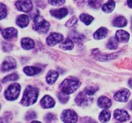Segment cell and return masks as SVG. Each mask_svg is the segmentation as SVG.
Here are the masks:
<instances>
[{
	"mask_svg": "<svg viewBox=\"0 0 132 123\" xmlns=\"http://www.w3.org/2000/svg\"><path fill=\"white\" fill-rule=\"evenodd\" d=\"M38 90L35 87L29 86L26 88L23 93V97L22 99L21 104L24 107H29L34 104L38 99Z\"/></svg>",
	"mask_w": 132,
	"mask_h": 123,
	"instance_id": "6da1fadb",
	"label": "cell"
},
{
	"mask_svg": "<svg viewBox=\"0 0 132 123\" xmlns=\"http://www.w3.org/2000/svg\"><path fill=\"white\" fill-rule=\"evenodd\" d=\"M81 83L78 80L66 79L60 84V88L62 92L66 95H70L76 92L80 86Z\"/></svg>",
	"mask_w": 132,
	"mask_h": 123,
	"instance_id": "7a4b0ae2",
	"label": "cell"
},
{
	"mask_svg": "<svg viewBox=\"0 0 132 123\" xmlns=\"http://www.w3.org/2000/svg\"><path fill=\"white\" fill-rule=\"evenodd\" d=\"M50 28V24L41 15H36L33 20V29L40 33H47Z\"/></svg>",
	"mask_w": 132,
	"mask_h": 123,
	"instance_id": "3957f363",
	"label": "cell"
},
{
	"mask_svg": "<svg viewBox=\"0 0 132 123\" xmlns=\"http://www.w3.org/2000/svg\"><path fill=\"white\" fill-rule=\"evenodd\" d=\"M20 92V86L18 83H12L6 90L4 95L9 101H13L18 97Z\"/></svg>",
	"mask_w": 132,
	"mask_h": 123,
	"instance_id": "277c9868",
	"label": "cell"
},
{
	"mask_svg": "<svg viewBox=\"0 0 132 123\" xmlns=\"http://www.w3.org/2000/svg\"><path fill=\"white\" fill-rule=\"evenodd\" d=\"M61 119L64 123H75L78 120V116L74 111L68 109L63 111Z\"/></svg>",
	"mask_w": 132,
	"mask_h": 123,
	"instance_id": "5b68a950",
	"label": "cell"
},
{
	"mask_svg": "<svg viewBox=\"0 0 132 123\" xmlns=\"http://www.w3.org/2000/svg\"><path fill=\"white\" fill-rule=\"evenodd\" d=\"M92 100V97L90 95H87L83 90L78 95L75 101L78 105L82 107V106H86L87 104H89Z\"/></svg>",
	"mask_w": 132,
	"mask_h": 123,
	"instance_id": "8992f818",
	"label": "cell"
},
{
	"mask_svg": "<svg viewBox=\"0 0 132 123\" xmlns=\"http://www.w3.org/2000/svg\"><path fill=\"white\" fill-rule=\"evenodd\" d=\"M15 6L20 11L28 13L31 11L33 5L30 1H18L15 3Z\"/></svg>",
	"mask_w": 132,
	"mask_h": 123,
	"instance_id": "52a82bcc",
	"label": "cell"
},
{
	"mask_svg": "<svg viewBox=\"0 0 132 123\" xmlns=\"http://www.w3.org/2000/svg\"><path fill=\"white\" fill-rule=\"evenodd\" d=\"M63 38H64V37H63L62 34H60V33H53L46 38V43L49 46L53 47L56 44H57L61 41H62Z\"/></svg>",
	"mask_w": 132,
	"mask_h": 123,
	"instance_id": "ba28073f",
	"label": "cell"
},
{
	"mask_svg": "<svg viewBox=\"0 0 132 123\" xmlns=\"http://www.w3.org/2000/svg\"><path fill=\"white\" fill-rule=\"evenodd\" d=\"M130 96V92L128 89H122V90L116 92L114 95V99L120 102H127Z\"/></svg>",
	"mask_w": 132,
	"mask_h": 123,
	"instance_id": "9c48e42d",
	"label": "cell"
},
{
	"mask_svg": "<svg viewBox=\"0 0 132 123\" xmlns=\"http://www.w3.org/2000/svg\"><path fill=\"white\" fill-rule=\"evenodd\" d=\"M114 117L119 122H125L129 120L130 116L128 112L123 109H116L114 111Z\"/></svg>",
	"mask_w": 132,
	"mask_h": 123,
	"instance_id": "30bf717a",
	"label": "cell"
},
{
	"mask_svg": "<svg viewBox=\"0 0 132 123\" xmlns=\"http://www.w3.org/2000/svg\"><path fill=\"white\" fill-rule=\"evenodd\" d=\"M16 68V62L13 58L8 57L2 64V71L6 72Z\"/></svg>",
	"mask_w": 132,
	"mask_h": 123,
	"instance_id": "8fae6325",
	"label": "cell"
},
{
	"mask_svg": "<svg viewBox=\"0 0 132 123\" xmlns=\"http://www.w3.org/2000/svg\"><path fill=\"white\" fill-rule=\"evenodd\" d=\"M2 36L6 40H11L17 37L18 30L13 27L5 29L4 30L2 31Z\"/></svg>",
	"mask_w": 132,
	"mask_h": 123,
	"instance_id": "7c38bea8",
	"label": "cell"
},
{
	"mask_svg": "<svg viewBox=\"0 0 132 123\" xmlns=\"http://www.w3.org/2000/svg\"><path fill=\"white\" fill-rule=\"evenodd\" d=\"M41 107L44 108V109H50V108H53L55 102L54 101V99L51 97H50L49 95H46L41 99Z\"/></svg>",
	"mask_w": 132,
	"mask_h": 123,
	"instance_id": "4fadbf2b",
	"label": "cell"
},
{
	"mask_svg": "<svg viewBox=\"0 0 132 123\" xmlns=\"http://www.w3.org/2000/svg\"><path fill=\"white\" fill-rule=\"evenodd\" d=\"M130 38L129 33L124 30H118L115 33V38L118 41L121 43H127Z\"/></svg>",
	"mask_w": 132,
	"mask_h": 123,
	"instance_id": "5bb4252c",
	"label": "cell"
},
{
	"mask_svg": "<svg viewBox=\"0 0 132 123\" xmlns=\"http://www.w3.org/2000/svg\"><path fill=\"white\" fill-rule=\"evenodd\" d=\"M51 14L57 19H62L68 15V10L66 8H62L60 9L51 10Z\"/></svg>",
	"mask_w": 132,
	"mask_h": 123,
	"instance_id": "9a60e30c",
	"label": "cell"
},
{
	"mask_svg": "<svg viewBox=\"0 0 132 123\" xmlns=\"http://www.w3.org/2000/svg\"><path fill=\"white\" fill-rule=\"evenodd\" d=\"M29 22V17L26 15H20L18 17L16 20V24L18 26H19L21 28H24L28 26Z\"/></svg>",
	"mask_w": 132,
	"mask_h": 123,
	"instance_id": "2e32d148",
	"label": "cell"
},
{
	"mask_svg": "<svg viewBox=\"0 0 132 123\" xmlns=\"http://www.w3.org/2000/svg\"><path fill=\"white\" fill-rule=\"evenodd\" d=\"M98 107L102 109H106V108H109L111 107L112 105V102L111 100L108 97H105V96H102L100 97L98 99Z\"/></svg>",
	"mask_w": 132,
	"mask_h": 123,
	"instance_id": "e0dca14e",
	"label": "cell"
},
{
	"mask_svg": "<svg viewBox=\"0 0 132 123\" xmlns=\"http://www.w3.org/2000/svg\"><path fill=\"white\" fill-rule=\"evenodd\" d=\"M58 77H59V74H58L57 72L55 71V70H50L46 76V82L48 84L51 85L57 81Z\"/></svg>",
	"mask_w": 132,
	"mask_h": 123,
	"instance_id": "ac0fdd59",
	"label": "cell"
},
{
	"mask_svg": "<svg viewBox=\"0 0 132 123\" xmlns=\"http://www.w3.org/2000/svg\"><path fill=\"white\" fill-rule=\"evenodd\" d=\"M22 47L24 48V50H29L34 49L35 47L34 40L29 38H23L21 41Z\"/></svg>",
	"mask_w": 132,
	"mask_h": 123,
	"instance_id": "d6986e66",
	"label": "cell"
},
{
	"mask_svg": "<svg viewBox=\"0 0 132 123\" xmlns=\"http://www.w3.org/2000/svg\"><path fill=\"white\" fill-rule=\"evenodd\" d=\"M41 69L34 66H27L23 69V72L27 76H34L40 73Z\"/></svg>",
	"mask_w": 132,
	"mask_h": 123,
	"instance_id": "ffe728a7",
	"label": "cell"
},
{
	"mask_svg": "<svg viewBox=\"0 0 132 123\" xmlns=\"http://www.w3.org/2000/svg\"><path fill=\"white\" fill-rule=\"evenodd\" d=\"M108 33V29L104 27H101L94 33V38L96 40H101L106 38Z\"/></svg>",
	"mask_w": 132,
	"mask_h": 123,
	"instance_id": "44dd1931",
	"label": "cell"
},
{
	"mask_svg": "<svg viewBox=\"0 0 132 123\" xmlns=\"http://www.w3.org/2000/svg\"><path fill=\"white\" fill-rule=\"evenodd\" d=\"M115 3L114 1H108L106 3H105L102 6V10L103 12L106 13H111L115 8Z\"/></svg>",
	"mask_w": 132,
	"mask_h": 123,
	"instance_id": "7402d4cb",
	"label": "cell"
},
{
	"mask_svg": "<svg viewBox=\"0 0 132 123\" xmlns=\"http://www.w3.org/2000/svg\"><path fill=\"white\" fill-rule=\"evenodd\" d=\"M127 24V20L123 16H119L116 17L115 20L113 21V25L118 27H123Z\"/></svg>",
	"mask_w": 132,
	"mask_h": 123,
	"instance_id": "603a6c76",
	"label": "cell"
},
{
	"mask_svg": "<svg viewBox=\"0 0 132 123\" xmlns=\"http://www.w3.org/2000/svg\"><path fill=\"white\" fill-rule=\"evenodd\" d=\"M60 47L64 50H72L74 47V44L73 43V41L69 38H67L64 40H63Z\"/></svg>",
	"mask_w": 132,
	"mask_h": 123,
	"instance_id": "cb8c5ba5",
	"label": "cell"
},
{
	"mask_svg": "<svg viewBox=\"0 0 132 123\" xmlns=\"http://www.w3.org/2000/svg\"><path fill=\"white\" fill-rule=\"evenodd\" d=\"M110 118H111V113L107 109H105L103 111H101V113L98 116V119L101 122H106L109 120Z\"/></svg>",
	"mask_w": 132,
	"mask_h": 123,
	"instance_id": "d4e9b609",
	"label": "cell"
},
{
	"mask_svg": "<svg viewBox=\"0 0 132 123\" xmlns=\"http://www.w3.org/2000/svg\"><path fill=\"white\" fill-rule=\"evenodd\" d=\"M80 20H81L86 25H89L91 24L92 22L93 21V17L90 16L89 15L85 14V13H82L80 15Z\"/></svg>",
	"mask_w": 132,
	"mask_h": 123,
	"instance_id": "484cf974",
	"label": "cell"
},
{
	"mask_svg": "<svg viewBox=\"0 0 132 123\" xmlns=\"http://www.w3.org/2000/svg\"><path fill=\"white\" fill-rule=\"evenodd\" d=\"M118 41L115 38H111L108 40V43H107V48L109 50H115L117 49L118 47Z\"/></svg>",
	"mask_w": 132,
	"mask_h": 123,
	"instance_id": "4316f807",
	"label": "cell"
},
{
	"mask_svg": "<svg viewBox=\"0 0 132 123\" xmlns=\"http://www.w3.org/2000/svg\"><path fill=\"white\" fill-rule=\"evenodd\" d=\"M18 78H19L18 75L16 74L13 73L4 77L2 81V83H6V82H8V81H16L18 79Z\"/></svg>",
	"mask_w": 132,
	"mask_h": 123,
	"instance_id": "83f0119b",
	"label": "cell"
},
{
	"mask_svg": "<svg viewBox=\"0 0 132 123\" xmlns=\"http://www.w3.org/2000/svg\"><path fill=\"white\" fill-rule=\"evenodd\" d=\"M98 90V88L96 87V86H88L84 90V91L86 92L87 95H93L96 92V90Z\"/></svg>",
	"mask_w": 132,
	"mask_h": 123,
	"instance_id": "f1b7e54d",
	"label": "cell"
},
{
	"mask_svg": "<svg viewBox=\"0 0 132 123\" xmlns=\"http://www.w3.org/2000/svg\"><path fill=\"white\" fill-rule=\"evenodd\" d=\"M77 22H78V19H77L76 17H71L66 23V26H69V27H71V26H74L75 24H76Z\"/></svg>",
	"mask_w": 132,
	"mask_h": 123,
	"instance_id": "f546056e",
	"label": "cell"
},
{
	"mask_svg": "<svg viewBox=\"0 0 132 123\" xmlns=\"http://www.w3.org/2000/svg\"><path fill=\"white\" fill-rule=\"evenodd\" d=\"M58 99H60V101L62 103H66L69 100V96H67V95H66L64 93L60 92V93L58 94Z\"/></svg>",
	"mask_w": 132,
	"mask_h": 123,
	"instance_id": "4dcf8cb0",
	"label": "cell"
},
{
	"mask_svg": "<svg viewBox=\"0 0 132 123\" xmlns=\"http://www.w3.org/2000/svg\"><path fill=\"white\" fill-rule=\"evenodd\" d=\"M0 7H1V19L3 20L7 15L6 8V6L4 4H1Z\"/></svg>",
	"mask_w": 132,
	"mask_h": 123,
	"instance_id": "1f68e13d",
	"label": "cell"
},
{
	"mask_svg": "<svg viewBox=\"0 0 132 123\" xmlns=\"http://www.w3.org/2000/svg\"><path fill=\"white\" fill-rule=\"evenodd\" d=\"M36 113H35V112L34 111H29L26 115V117H25V118L27 120H32V119H34L36 118Z\"/></svg>",
	"mask_w": 132,
	"mask_h": 123,
	"instance_id": "d6a6232c",
	"label": "cell"
},
{
	"mask_svg": "<svg viewBox=\"0 0 132 123\" xmlns=\"http://www.w3.org/2000/svg\"><path fill=\"white\" fill-rule=\"evenodd\" d=\"M89 4L92 7L94 8H97L101 6V2L100 1H91V2H89Z\"/></svg>",
	"mask_w": 132,
	"mask_h": 123,
	"instance_id": "836d02e7",
	"label": "cell"
},
{
	"mask_svg": "<svg viewBox=\"0 0 132 123\" xmlns=\"http://www.w3.org/2000/svg\"><path fill=\"white\" fill-rule=\"evenodd\" d=\"M49 3L52 5L54 6H60V5H62L63 4H64L65 1L64 0H60V1H48Z\"/></svg>",
	"mask_w": 132,
	"mask_h": 123,
	"instance_id": "e575fe53",
	"label": "cell"
},
{
	"mask_svg": "<svg viewBox=\"0 0 132 123\" xmlns=\"http://www.w3.org/2000/svg\"><path fill=\"white\" fill-rule=\"evenodd\" d=\"M54 118H55V116H53V114L49 113L46 116V119H45V120H46V121H48V122H50V121L53 120V119Z\"/></svg>",
	"mask_w": 132,
	"mask_h": 123,
	"instance_id": "d590c367",
	"label": "cell"
},
{
	"mask_svg": "<svg viewBox=\"0 0 132 123\" xmlns=\"http://www.w3.org/2000/svg\"><path fill=\"white\" fill-rule=\"evenodd\" d=\"M85 123H96L94 120H92L91 118H88V119H85Z\"/></svg>",
	"mask_w": 132,
	"mask_h": 123,
	"instance_id": "8d00e7d4",
	"label": "cell"
},
{
	"mask_svg": "<svg viewBox=\"0 0 132 123\" xmlns=\"http://www.w3.org/2000/svg\"><path fill=\"white\" fill-rule=\"evenodd\" d=\"M127 4L128 6H129V7L132 8V1H128Z\"/></svg>",
	"mask_w": 132,
	"mask_h": 123,
	"instance_id": "74e56055",
	"label": "cell"
},
{
	"mask_svg": "<svg viewBox=\"0 0 132 123\" xmlns=\"http://www.w3.org/2000/svg\"><path fill=\"white\" fill-rule=\"evenodd\" d=\"M129 84L131 87H132V78L130 79L129 80Z\"/></svg>",
	"mask_w": 132,
	"mask_h": 123,
	"instance_id": "f35d334b",
	"label": "cell"
},
{
	"mask_svg": "<svg viewBox=\"0 0 132 123\" xmlns=\"http://www.w3.org/2000/svg\"><path fill=\"white\" fill-rule=\"evenodd\" d=\"M129 107H130V109L132 110V100L131 101V102H130V103H129Z\"/></svg>",
	"mask_w": 132,
	"mask_h": 123,
	"instance_id": "ab89813d",
	"label": "cell"
},
{
	"mask_svg": "<svg viewBox=\"0 0 132 123\" xmlns=\"http://www.w3.org/2000/svg\"><path fill=\"white\" fill-rule=\"evenodd\" d=\"M31 123H41V122H38V121H33V122H31Z\"/></svg>",
	"mask_w": 132,
	"mask_h": 123,
	"instance_id": "60d3db41",
	"label": "cell"
},
{
	"mask_svg": "<svg viewBox=\"0 0 132 123\" xmlns=\"http://www.w3.org/2000/svg\"><path fill=\"white\" fill-rule=\"evenodd\" d=\"M131 31H132V26H131Z\"/></svg>",
	"mask_w": 132,
	"mask_h": 123,
	"instance_id": "b9f144b4",
	"label": "cell"
},
{
	"mask_svg": "<svg viewBox=\"0 0 132 123\" xmlns=\"http://www.w3.org/2000/svg\"><path fill=\"white\" fill-rule=\"evenodd\" d=\"M131 22H132V19H131Z\"/></svg>",
	"mask_w": 132,
	"mask_h": 123,
	"instance_id": "7bdbcfd3",
	"label": "cell"
},
{
	"mask_svg": "<svg viewBox=\"0 0 132 123\" xmlns=\"http://www.w3.org/2000/svg\"><path fill=\"white\" fill-rule=\"evenodd\" d=\"M130 123H132V122H130Z\"/></svg>",
	"mask_w": 132,
	"mask_h": 123,
	"instance_id": "ee69618b",
	"label": "cell"
}]
</instances>
